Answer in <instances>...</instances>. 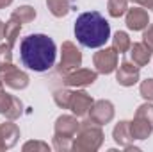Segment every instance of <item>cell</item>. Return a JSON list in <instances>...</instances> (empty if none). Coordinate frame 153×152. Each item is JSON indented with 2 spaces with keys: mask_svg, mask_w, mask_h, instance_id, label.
<instances>
[{
  "mask_svg": "<svg viewBox=\"0 0 153 152\" xmlns=\"http://www.w3.org/2000/svg\"><path fill=\"white\" fill-rule=\"evenodd\" d=\"M57 47L46 34H29L20 43V59L23 66L34 72H46L53 66Z\"/></svg>",
  "mask_w": 153,
  "mask_h": 152,
  "instance_id": "1",
  "label": "cell"
},
{
  "mask_svg": "<svg viewBox=\"0 0 153 152\" xmlns=\"http://www.w3.org/2000/svg\"><path fill=\"white\" fill-rule=\"evenodd\" d=\"M75 38L85 48H100L111 39V25L98 11L82 13L75 20Z\"/></svg>",
  "mask_w": 153,
  "mask_h": 152,
  "instance_id": "2",
  "label": "cell"
},
{
  "mask_svg": "<svg viewBox=\"0 0 153 152\" xmlns=\"http://www.w3.org/2000/svg\"><path fill=\"white\" fill-rule=\"evenodd\" d=\"M103 131L102 125L94 123L93 120H84L80 122V127L73 138V149L75 152H96L103 145Z\"/></svg>",
  "mask_w": 153,
  "mask_h": 152,
  "instance_id": "3",
  "label": "cell"
},
{
  "mask_svg": "<svg viewBox=\"0 0 153 152\" xmlns=\"http://www.w3.org/2000/svg\"><path fill=\"white\" fill-rule=\"evenodd\" d=\"M82 65V52L73 41H64L61 47V63L59 72L64 75L71 70H76Z\"/></svg>",
  "mask_w": 153,
  "mask_h": 152,
  "instance_id": "4",
  "label": "cell"
},
{
  "mask_svg": "<svg viewBox=\"0 0 153 152\" xmlns=\"http://www.w3.org/2000/svg\"><path fill=\"white\" fill-rule=\"evenodd\" d=\"M93 65H94V70L98 74H103V75L116 72V68H117V52L114 50V47L102 48V50L94 52Z\"/></svg>",
  "mask_w": 153,
  "mask_h": 152,
  "instance_id": "5",
  "label": "cell"
},
{
  "mask_svg": "<svg viewBox=\"0 0 153 152\" xmlns=\"http://www.w3.org/2000/svg\"><path fill=\"white\" fill-rule=\"evenodd\" d=\"M98 77L96 70H91V68H76L71 70L68 74L62 75V82L70 88H85V86H91L94 84Z\"/></svg>",
  "mask_w": 153,
  "mask_h": 152,
  "instance_id": "6",
  "label": "cell"
},
{
  "mask_svg": "<svg viewBox=\"0 0 153 152\" xmlns=\"http://www.w3.org/2000/svg\"><path fill=\"white\" fill-rule=\"evenodd\" d=\"M0 114L13 122L18 120L23 114V102L18 97L9 95L5 90H0Z\"/></svg>",
  "mask_w": 153,
  "mask_h": 152,
  "instance_id": "7",
  "label": "cell"
},
{
  "mask_svg": "<svg viewBox=\"0 0 153 152\" xmlns=\"http://www.w3.org/2000/svg\"><path fill=\"white\" fill-rule=\"evenodd\" d=\"M0 79H2V82H4L7 88H11V90H25V88L29 86V82H30L29 75H27L23 70H20L18 66H14V65H11V66L0 70Z\"/></svg>",
  "mask_w": 153,
  "mask_h": 152,
  "instance_id": "8",
  "label": "cell"
},
{
  "mask_svg": "<svg viewBox=\"0 0 153 152\" xmlns=\"http://www.w3.org/2000/svg\"><path fill=\"white\" fill-rule=\"evenodd\" d=\"M114 104L107 99L94 100L91 111H89V120H93L98 125H107L114 120Z\"/></svg>",
  "mask_w": 153,
  "mask_h": 152,
  "instance_id": "9",
  "label": "cell"
},
{
  "mask_svg": "<svg viewBox=\"0 0 153 152\" xmlns=\"http://www.w3.org/2000/svg\"><path fill=\"white\" fill-rule=\"evenodd\" d=\"M80 127V122L76 120L75 114H61L57 120H55V125H53V136H59V138H68V140H73Z\"/></svg>",
  "mask_w": 153,
  "mask_h": 152,
  "instance_id": "10",
  "label": "cell"
},
{
  "mask_svg": "<svg viewBox=\"0 0 153 152\" xmlns=\"http://www.w3.org/2000/svg\"><path fill=\"white\" fill-rule=\"evenodd\" d=\"M139 77H141V68L137 65H134L132 61H123L116 68V81L125 88H130V86L137 84Z\"/></svg>",
  "mask_w": 153,
  "mask_h": 152,
  "instance_id": "11",
  "label": "cell"
},
{
  "mask_svg": "<svg viewBox=\"0 0 153 152\" xmlns=\"http://www.w3.org/2000/svg\"><path fill=\"white\" fill-rule=\"evenodd\" d=\"M93 104H94V100H93V97L87 91L76 90L71 95L70 109H71V113L75 114V116H87L89 111H91V108H93Z\"/></svg>",
  "mask_w": 153,
  "mask_h": 152,
  "instance_id": "12",
  "label": "cell"
},
{
  "mask_svg": "<svg viewBox=\"0 0 153 152\" xmlns=\"http://www.w3.org/2000/svg\"><path fill=\"white\" fill-rule=\"evenodd\" d=\"M126 27L130 31H144L150 23V14L144 7H132L126 9Z\"/></svg>",
  "mask_w": 153,
  "mask_h": 152,
  "instance_id": "13",
  "label": "cell"
},
{
  "mask_svg": "<svg viewBox=\"0 0 153 152\" xmlns=\"http://www.w3.org/2000/svg\"><path fill=\"white\" fill-rule=\"evenodd\" d=\"M128 56H130V61L141 68V66H146V65L150 63V59H152V48H150L144 41L134 43V45H130V48H128Z\"/></svg>",
  "mask_w": 153,
  "mask_h": 152,
  "instance_id": "14",
  "label": "cell"
},
{
  "mask_svg": "<svg viewBox=\"0 0 153 152\" xmlns=\"http://www.w3.org/2000/svg\"><path fill=\"white\" fill-rule=\"evenodd\" d=\"M130 131L134 140H148L153 132V125L141 116H134V120L130 122Z\"/></svg>",
  "mask_w": 153,
  "mask_h": 152,
  "instance_id": "15",
  "label": "cell"
},
{
  "mask_svg": "<svg viewBox=\"0 0 153 152\" xmlns=\"http://www.w3.org/2000/svg\"><path fill=\"white\" fill-rule=\"evenodd\" d=\"M0 134L4 138V145H5V150L7 149H13L18 140H20V129L16 123H13V120H7L4 123H0Z\"/></svg>",
  "mask_w": 153,
  "mask_h": 152,
  "instance_id": "16",
  "label": "cell"
},
{
  "mask_svg": "<svg viewBox=\"0 0 153 152\" xmlns=\"http://www.w3.org/2000/svg\"><path fill=\"white\" fill-rule=\"evenodd\" d=\"M112 138L119 147H126L134 141L132 138V131H130V122L121 120L119 123H116V127L112 129Z\"/></svg>",
  "mask_w": 153,
  "mask_h": 152,
  "instance_id": "17",
  "label": "cell"
},
{
  "mask_svg": "<svg viewBox=\"0 0 153 152\" xmlns=\"http://www.w3.org/2000/svg\"><path fill=\"white\" fill-rule=\"evenodd\" d=\"M75 4L76 0H46V7L55 18H64L75 7Z\"/></svg>",
  "mask_w": 153,
  "mask_h": 152,
  "instance_id": "18",
  "label": "cell"
},
{
  "mask_svg": "<svg viewBox=\"0 0 153 152\" xmlns=\"http://www.w3.org/2000/svg\"><path fill=\"white\" fill-rule=\"evenodd\" d=\"M20 31H22V23H20L16 18L11 16V18L4 23V39H5V43L11 45V47H14L16 39L20 38Z\"/></svg>",
  "mask_w": 153,
  "mask_h": 152,
  "instance_id": "19",
  "label": "cell"
},
{
  "mask_svg": "<svg viewBox=\"0 0 153 152\" xmlns=\"http://www.w3.org/2000/svg\"><path fill=\"white\" fill-rule=\"evenodd\" d=\"M11 16L16 18L20 23H30V22H34V18H36V9H34L32 5H20V7H16V9L13 11Z\"/></svg>",
  "mask_w": 153,
  "mask_h": 152,
  "instance_id": "20",
  "label": "cell"
},
{
  "mask_svg": "<svg viewBox=\"0 0 153 152\" xmlns=\"http://www.w3.org/2000/svg\"><path fill=\"white\" fill-rule=\"evenodd\" d=\"M130 45H132L130 36H128L125 31H117L114 36H112V47H114V50L117 52V54H125V52H128Z\"/></svg>",
  "mask_w": 153,
  "mask_h": 152,
  "instance_id": "21",
  "label": "cell"
},
{
  "mask_svg": "<svg viewBox=\"0 0 153 152\" xmlns=\"http://www.w3.org/2000/svg\"><path fill=\"white\" fill-rule=\"evenodd\" d=\"M71 95H73V91H70L68 88H59V90L53 91V102H55L61 109H70Z\"/></svg>",
  "mask_w": 153,
  "mask_h": 152,
  "instance_id": "22",
  "label": "cell"
},
{
  "mask_svg": "<svg viewBox=\"0 0 153 152\" xmlns=\"http://www.w3.org/2000/svg\"><path fill=\"white\" fill-rule=\"evenodd\" d=\"M128 9V0H109L107 2V11L112 18H119L126 13Z\"/></svg>",
  "mask_w": 153,
  "mask_h": 152,
  "instance_id": "23",
  "label": "cell"
},
{
  "mask_svg": "<svg viewBox=\"0 0 153 152\" xmlns=\"http://www.w3.org/2000/svg\"><path fill=\"white\" fill-rule=\"evenodd\" d=\"M13 65V47L7 43L0 45V70Z\"/></svg>",
  "mask_w": 153,
  "mask_h": 152,
  "instance_id": "24",
  "label": "cell"
},
{
  "mask_svg": "<svg viewBox=\"0 0 153 152\" xmlns=\"http://www.w3.org/2000/svg\"><path fill=\"white\" fill-rule=\"evenodd\" d=\"M139 93L146 102H153V79H146L139 86Z\"/></svg>",
  "mask_w": 153,
  "mask_h": 152,
  "instance_id": "25",
  "label": "cell"
},
{
  "mask_svg": "<svg viewBox=\"0 0 153 152\" xmlns=\"http://www.w3.org/2000/svg\"><path fill=\"white\" fill-rule=\"evenodd\" d=\"M135 116H141V118L148 120L153 125V104H150V102L141 104V106L137 108V111H135Z\"/></svg>",
  "mask_w": 153,
  "mask_h": 152,
  "instance_id": "26",
  "label": "cell"
},
{
  "mask_svg": "<svg viewBox=\"0 0 153 152\" xmlns=\"http://www.w3.org/2000/svg\"><path fill=\"white\" fill-rule=\"evenodd\" d=\"M53 149L59 152H68L73 149V140H68V138H59V136H53Z\"/></svg>",
  "mask_w": 153,
  "mask_h": 152,
  "instance_id": "27",
  "label": "cell"
},
{
  "mask_svg": "<svg viewBox=\"0 0 153 152\" xmlns=\"http://www.w3.org/2000/svg\"><path fill=\"white\" fill-rule=\"evenodd\" d=\"M23 150H25V152H29V150L48 152V150H50V147H48V143H45V141H27V143L23 145Z\"/></svg>",
  "mask_w": 153,
  "mask_h": 152,
  "instance_id": "28",
  "label": "cell"
},
{
  "mask_svg": "<svg viewBox=\"0 0 153 152\" xmlns=\"http://www.w3.org/2000/svg\"><path fill=\"white\" fill-rule=\"evenodd\" d=\"M143 41L152 48V52H153V23L152 25H148L146 29H144V34H143Z\"/></svg>",
  "mask_w": 153,
  "mask_h": 152,
  "instance_id": "29",
  "label": "cell"
},
{
  "mask_svg": "<svg viewBox=\"0 0 153 152\" xmlns=\"http://www.w3.org/2000/svg\"><path fill=\"white\" fill-rule=\"evenodd\" d=\"M130 2H135L137 5H141L144 9H152L153 7V0H130Z\"/></svg>",
  "mask_w": 153,
  "mask_h": 152,
  "instance_id": "30",
  "label": "cell"
},
{
  "mask_svg": "<svg viewBox=\"0 0 153 152\" xmlns=\"http://www.w3.org/2000/svg\"><path fill=\"white\" fill-rule=\"evenodd\" d=\"M13 4V0H0V9H4V7H9Z\"/></svg>",
  "mask_w": 153,
  "mask_h": 152,
  "instance_id": "31",
  "label": "cell"
},
{
  "mask_svg": "<svg viewBox=\"0 0 153 152\" xmlns=\"http://www.w3.org/2000/svg\"><path fill=\"white\" fill-rule=\"evenodd\" d=\"M0 39H4V22L0 20Z\"/></svg>",
  "mask_w": 153,
  "mask_h": 152,
  "instance_id": "32",
  "label": "cell"
},
{
  "mask_svg": "<svg viewBox=\"0 0 153 152\" xmlns=\"http://www.w3.org/2000/svg\"><path fill=\"white\" fill-rule=\"evenodd\" d=\"M0 150H5V145H4V138H2V134H0Z\"/></svg>",
  "mask_w": 153,
  "mask_h": 152,
  "instance_id": "33",
  "label": "cell"
},
{
  "mask_svg": "<svg viewBox=\"0 0 153 152\" xmlns=\"http://www.w3.org/2000/svg\"><path fill=\"white\" fill-rule=\"evenodd\" d=\"M0 90H4V82H2V79H0Z\"/></svg>",
  "mask_w": 153,
  "mask_h": 152,
  "instance_id": "34",
  "label": "cell"
},
{
  "mask_svg": "<svg viewBox=\"0 0 153 152\" xmlns=\"http://www.w3.org/2000/svg\"><path fill=\"white\" fill-rule=\"evenodd\" d=\"M152 9H153V7H152Z\"/></svg>",
  "mask_w": 153,
  "mask_h": 152,
  "instance_id": "35",
  "label": "cell"
}]
</instances>
